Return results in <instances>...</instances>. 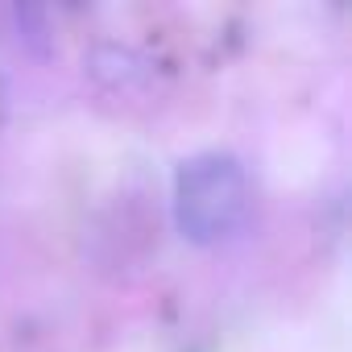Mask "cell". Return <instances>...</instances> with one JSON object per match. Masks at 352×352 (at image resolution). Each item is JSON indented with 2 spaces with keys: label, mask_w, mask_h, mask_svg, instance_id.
<instances>
[{
  "label": "cell",
  "mask_w": 352,
  "mask_h": 352,
  "mask_svg": "<svg viewBox=\"0 0 352 352\" xmlns=\"http://www.w3.org/2000/svg\"><path fill=\"white\" fill-rule=\"evenodd\" d=\"M245 212L249 179L241 157L224 149H204L179 162V170H174V224L191 245L212 249L228 241L245 224Z\"/></svg>",
  "instance_id": "cell-1"
},
{
  "label": "cell",
  "mask_w": 352,
  "mask_h": 352,
  "mask_svg": "<svg viewBox=\"0 0 352 352\" xmlns=\"http://www.w3.org/2000/svg\"><path fill=\"white\" fill-rule=\"evenodd\" d=\"M5 116H9V87L0 79V124H5Z\"/></svg>",
  "instance_id": "cell-2"
}]
</instances>
